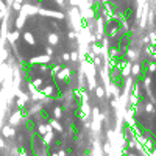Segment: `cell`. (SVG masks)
<instances>
[{
  "instance_id": "obj_2",
  "label": "cell",
  "mask_w": 156,
  "mask_h": 156,
  "mask_svg": "<svg viewBox=\"0 0 156 156\" xmlns=\"http://www.w3.org/2000/svg\"><path fill=\"white\" fill-rule=\"evenodd\" d=\"M115 2H117V0H115Z\"/></svg>"
},
{
  "instance_id": "obj_1",
  "label": "cell",
  "mask_w": 156,
  "mask_h": 156,
  "mask_svg": "<svg viewBox=\"0 0 156 156\" xmlns=\"http://www.w3.org/2000/svg\"><path fill=\"white\" fill-rule=\"evenodd\" d=\"M94 94H95V97H97L98 100H103L105 97H106V88H103L102 84H97L94 89Z\"/></svg>"
}]
</instances>
